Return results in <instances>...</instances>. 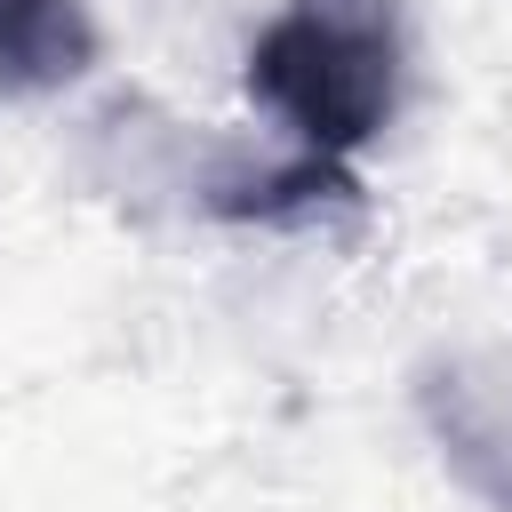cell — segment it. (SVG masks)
Listing matches in <instances>:
<instances>
[{"instance_id": "1", "label": "cell", "mask_w": 512, "mask_h": 512, "mask_svg": "<svg viewBox=\"0 0 512 512\" xmlns=\"http://www.w3.org/2000/svg\"><path fill=\"white\" fill-rule=\"evenodd\" d=\"M248 96L296 152L352 160L400 104V0H280L248 40Z\"/></svg>"}, {"instance_id": "3", "label": "cell", "mask_w": 512, "mask_h": 512, "mask_svg": "<svg viewBox=\"0 0 512 512\" xmlns=\"http://www.w3.org/2000/svg\"><path fill=\"white\" fill-rule=\"evenodd\" d=\"M352 168L344 160H320V152H296L280 168H256V176H232L216 184V216H248V224H296V216H320L336 200H352Z\"/></svg>"}, {"instance_id": "2", "label": "cell", "mask_w": 512, "mask_h": 512, "mask_svg": "<svg viewBox=\"0 0 512 512\" xmlns=\"http://www.w3.org/2000/svg\"><path fill=\"white\" fill-rule=\"evenodd\" d=\"M96 64V24L80 0H0V88L48 96Z\"/></svg>"}]
</instances>
